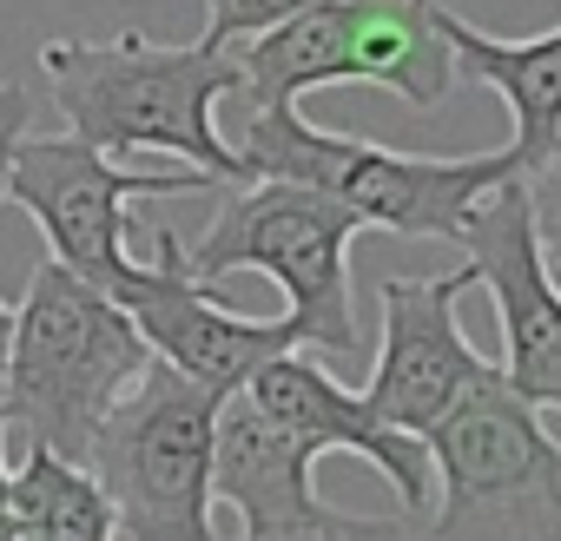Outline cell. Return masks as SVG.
Wrapping results in <instances>:
<instances>
[{
	"instance_id": "obj_1",
	"label": "cell",
	"mask_w": 561,
	"mask_h": 541,
	"mask_svg": "<svg viewBox=\"0 0 561 541\" xmlns=\"http://www.w3.org/2000/svg\"><path fill=\"white\" fill-rule=\"evenodd\" d=\"M41 73L73 139L113 152H172L218 185H244L238 146L218 139V100L238 93V54L192 41L159 47L146 34L119 41H47Z\"/></svg>"
},
{
	"instance_id": "obj_2",
	"label": "cell",
	"mask_w": 561,
	"mask_h": 541,
	"mask_svg": "<svg viewBox=\"0 0 561 541\" xmlns=\"http://www.w3.org/2000/svg\"><path fill=\"white\" fill-rule=\"evenodd\" d=\"M146 364L152 350L139 324L106 291L73 278L67 264L41 257L27 278V298L14 304L8 364H0L8 429H21L27 449H60L87 462L93 429L113 416V403L139 383Z\"/></svg>"
},
{
	"instance_id": "obj_3",
	"label": "cell",
	"mask_w": 561,
	"mask_h": 541,
	"mask_svg": "<svg viewBox=\"0 0 561 541\" xmlns=\"http://www.w3.org/2000/svg\"><path fill=\"white\" fill-rule=\"evenodd\" d=\"M443 0H311L291 21L238 41V93L298 106L318 87H390L403 106L436 113L456 87Z\"/></svg>"
},
{
	"instance_id": "obj_4",
	"label": "cell",
	"mask_w": 561,
	"mask_h": 541,
	"mask_svg": "<svg viewBox=\"0 0 561 541\" xmlns=\"http://www.w3.org/2000/svg\"><path fill=\"white\" fill-rule=\"evenodd\" d=\"M357 231H364L357 211L318 185L244 179L225 192L205 238L185 251V270L198 285H225L231 270H264L285 291V318L298 324L311 350L357 357L364 350L357 304H351V238Z\"/></svg>"
},
{
	"instance_id": "obj_5",
	"label": "cell",
	"mask_w": 561,
	"mask_h": 541,
	"mask_svg": "<svg viewBox=\"0 0 561 541\" xmlns=\"http://www.w3.org/2000/svg\"><path fill=\"white\" fill-rule=\"evenodd\" d=\"M244 179H291L318 185L337 205L357 211V225L403 231V238H462L469 205L515 172L508 152H469V159H423L390 152L331 126H311L298 106H257L238 139Z\"/></svg>"
},
{
	"instance_id": "obj_6",
	"label": "cell",
	"mask_w": 561,
	"mask_h": 541,
	"mask_svg": "<svg viewBox=\"0 0 561 541\" xmlns=\"http://www.w3.org/2000/svg\"><path fill=\"white\" fill-rule=\"evenodd\" d=\"M436 469L430 541H561V442L489 370L423 436Z\"/></svg>"
},
{
	"instance_id": "obj_7",
	"label": "cell",
	"mask_w": 561,
	"mask_h": 541,
	"mask_svg": "<svg viewBox=\"0 0 561 541\" xmlns=\"http://www.w3.org/2000/svg\"><path fill=\"white\" fill-rule=\"evenodd\" d=\"M225 396L146 364L139 383L87 442V469L113 502V541H218L211 528V449Z\"/></svg>"
},
{
	"instance_id": "obj_8",
	"label": "cell",
	"mask_w": 561,
	"mask_h": 541,
	"mask_svg": "<svg viewBox=\"0 0 561 541\" xmlns=\"http://www.w3.org/2000/svg\"><path fill=\"white\" fill-rule=\"evenodd\" d=\"M218 179L205 172H133L113 165L100 146L54 133V139H21L14 165H8V198L47 231L54 264H67L73 278H87L93 291H113L126 257V225H133V198H185V192H211Z\"/></svg>"
},
{
	"instance_id": "obj_9",
	"label": "cell",
	"mask_w": 561,
	"mask_h": 541,
	"mask_svg": "<svg viewBox=\"0 0 561 541\" xmlns=\"http://www.w3.org/2000/svg\"><path fill=\"white\" fill-rule=\"evenodd\" d=\"M106 298L139 324V337L159 364H172L179 377H192L218 396L244 390L271 357L305 350L291 318H244V311L218 304L211 285H198L185 270L179 231H152V257L126 264Z\"/></svg>"
},
{
	"instance_id": "obj_10",
	"label": "cell",
	"mask_w": 561,
	"mask_h": 541,
	"mask_svg": "<svg viewBox=\"0 0 561 541\" xmlns=\"http://www.w3.org/2000/svg\"><path fill=\"white\" fill-rule=\"evenodd\" d=\"M456 244L469 251L476 285H489L502 318V383L535 410H561V285L535 244L522 172H508L469 205Z\"/></svg>"
},
{
	"instance_id": "obj_11",
	"label": "cell",
	"mask_w": 561,
	"mask_h": 541,
	"mask_svg": "<svg viewBox=\"0 0 561 541\" xmlns=\"http://www.w3.org/2000/svg\"><path fill=\"white\" fill-rule=\"evenodd\" d=\"M311 449H298L277 423L257 416L244 390H231L211 449V502L238 515L231 541H403V521L390 515L331 508L311 482Z\"/></svg>"
},
{
	"instance_id": "obj_12",
	"label": "cell",
	"mask_w": 561,
	"mask_h": 541,
	"mask_svg": "<svg viewBox=\"0 0 561 541\" xmlns=\"http://www.w3.org/2000/svg\"><path fill=\"white\" fill-rule=\"evenodd\" d=\"M476 285L469 257L456 270H430V278H383L377 304H383V344H377V370L364 403L403 429V436H430V423L469 390L482 383L495 364L462 337V291Z\"/></svg>"
},
{
	"instance_id": "obj_13",
	"label": "cell",
	"mask_w": 561,
	"mask_h": 541,
	"mask_svg": "<svg viewBox=\"0 0 561 541\" xmlns=\"http://www.w3.org/2000/svg\"><path fill=\"white\" fill-rule=\"evenodd\" d=\"M244 396L257 403L264 423H277V429H285L298 449H311V456H364V462L397 488L403 515L423 521V508H430V495H436L430 449H423V436L390 429V423L364 403V390H344L324 364L285 350V357H271V364L244 383Z\"/></svg>"
},
{
	"instance_id": "obj_14",
	"label": "cell",
	"mask_w": 561,
	"mask_h": 541,
	"mask_svg": "<svg viewBox=\"0 0 561 541\" xmlns=\"http://www.w3.org/2000/svg\"><path fill=\"white\" fill-rule=\"evenodd\" d=\"M443 34H449L456 73L502 93L515 126L502 152L515 159V172H535L541 159H554L561 152V27L535 41H495V34H476L462 14H443Z\"/></svg>"
},
{
	"instance_id": "obj_15",
	"label": "cell",
	"mask_w": 561,
	"mask_h": 541,
	"mask_svg": "<svg viewBox=\"0 0 561 541\" xmlns=\"http://www.w3.org/2000/svg\"><path fill=\"white\" fill-rule=\"evenodd\" d=\"M14 541H113V502L100 475L60 449H21L8 482Z\"/></svg>"
},
{
	"instance_id": "obj_16",
	"label": "cell",
	"mask_w": 561,
	"mask_h": 541,
	"mask_svg": "<svg viewBox=\"0 0 561 541\" xmlns=\"http://www.w3.org/2000/svg\"><path fill=\"white\" fill-rule=\"evenodd\" d=\"M298 8H311V0H205V34H198V41L238 47V41L277 27V21H291Z\"/></svg>"
},
{
	"instance_id": "obj_17",
	"label": "cell",
	"mask_w": 561,
	"mask_h": 541,
	"mask_svg": "<svg viewBox=\"0 0 561 541\" xmlns=\"http://www.w3.org/2000/svg\"><path fill=\"white\" fill-rule=\"evenodd\" d=\"M522 192H528V225H535V244L548 257V270L561 278V152L541 159L535 172H522Z\"/></svg>"
},
{
	"instance_id": "obj_18",
	"label": "cell",
	"mask_w": 561,
	"mask_h": 541,
	"mask_svg": "<svg viewBox=\"0 0 561 541\" xmlns=\"http://www.w3.org/2000/svg\"><path fill=\"white\" fill-rule=\"evenodd\" d=\"M34 133V100L27 87L0 80V198H8V165H14V146ZM8 331H14V304L0 298V364H8Z\"/></svg>"
},
{
	"instance_id": "obj_19",
	"label": "cell",
	"mask_w": 561,
	"mask_h": 541,
	"mask_svg": "<svg viewBox=\"0 0 561 541\" xmlns=\"http://www.w3.org/2000/svg\"><path fill=\"white\" fill-rule=\"evenodd\" d=\"M8 482H14V462H8V410H0V541H14V515H8Z\"/></svg>"
}]
</instances>
